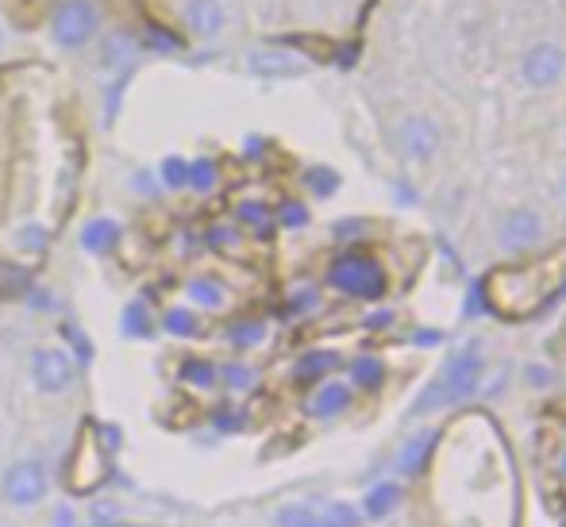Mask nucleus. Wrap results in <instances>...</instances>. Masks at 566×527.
Instances as JSON below:
<instances>
[{
    "mask_svg": "<svg viewBox=\"0 0 566 527\" xmlns=\"http://www.w3.org/2000/svg\"><path fill=\"white\" fill-rule=\"evenodd\" d=\"M101 4L97 0H59L51 12V39L62 51H82L101 31Z\"/></svg>",
    "mask_w": 566,
    "mask_h": 527,
    "instance_id": "7ed1b4c3",
    "label": "nucleus"
},
{
    "mask_svg": "<svg viewBox=\"0 0 566 527\" xmlns=\"http://www.w3.org/2000/svg\"><path fill=\"white\" fill-rule=\"evenodd\" d=\"M524 381H528L532 389H547L555 381V370H552V366H544V362H528V366H524Z\"/></svg>",
    "mask_w": 566,
    "mask_h": 527,
    "instance_id": "f704fd0d",
    "label": "nucleus"
},
{
    "mask_svg": "<svg viewBox=\"0 0 566 527\" xmlns=\"http://www.w3.org/2000/svg\"><path fill=\"white\" fill-rule=\"evenodd\" d=\"M155 178H158V186H163V189H170V193H181V189L189 186V158L166 155L163 162H158Z\"/></svg>",
    "mask_w": 566,
    "mask_h": 527,
    "instance_id": "4be33fe9",
    "label": "nucleus"
},
{
    "mask_svg": "<svg viewBox=\"0 0 566 527\" xmlns=\"http://www.w3.org/2000/svg\"><path fill=\"white\" fill-rule=\"evenodd\" d=\"M308 220H313V212H308L301 201H285L282 209H277V223H282L285 231H301V228H308Z\"/></svg>",
    "mask_w": 566,
    "mask_h": 527,
    "instance_id": "2f4dec72",
    "label": "nucleus"
},
{
    "mask_svg": "<svg viewBox=\"0 0 566 527\" xmlns=\"http://www.w3.org/2000/svg\"><path fill=\"white\" fill-rule=\"evenodd\" d=\"M217 186H220V166L212 162V158H193V162H189V186L186 189H193L197 197H209Z\"/></svg>",
    "mask_w": 566,
    "mask_h": 527,
    "instance_id": "393cba45",
    "label": "nucleus"
},
{
    "mask_svg": "<svg viewBox=\"0 0 566 527\" xmlns=\"http://www.w3.org/2000/svg\"><path fill=\"white\" fill-rule=\"evenodd\" d=\"M212 428H217V431H239V428H243V417H239V412H217V417H212Z\"/></svg>",
    "mask_w": 566,
    "mask_h": 527,
    "instance_id": "58836bf2",
    "label": "nucleus"
},
{
    "mask_svg": "<svg viewBox=\"0 0 566 527\" xmlns=\"http://www.w3.org/2000/svg\"><path fill=\"white\" fill-rule=\"evenodd\" d=\"M217 378L228 393H251L259 386V370L247 362H228V366H217Z\"/></svg>",
    "mask_w": 566,
    "mask_h": 527,
    "instance_id": "aec40b11",
    "label": "nucleus"
},
{
    "mask_svg": "<svg viewBox=\"0 0 566 527\" xmlns=\"http://www.w3.org/2000/svg\"><path fill=\"white\" fill-rule=\"evenodd\" d=\"M394 139H397V150H401L405 162H417V166L432 162L443 147L440 124H436L432 116H424V112H405L394 127Z\"/></svg>",
    "mask_w": 566,
    "mask_h": 527,
    "instance_id": "6e6552de",
    "label": "nucleus"
},
{
    "mask_svg": "<svg viewBox=\"0 0 566 527\" xmlns=\"http://www.w3.org/2000/svg\"><path fill=\"white\" fill-rule=\"evenodd\" d=\"M239 223H247V228H254L262 235V231H270V212H266V204H259V201H243L239 204Z\"/></svg>",
    "mask_w": 566,
    "mask_h": 527,
    "instance_id": "473e14b6",
    "label": "nucleus"
},
{
    "mask_svg": "<svg viewBox=\"0 0 566 527\" xmlns=\"http://www.w3.org/2000/svg\"><path fill=\"white\" fill-rule=\"evenodd\" d=\"M301 181H305V189L316 197V201H328V197H336L339 186H343L339 173L332 170V166H308L305 178H301Z\"/></svg>",
    "mask_w": 566,
    "mask_h": 527,
    "instance_id": "b1692460",
    "label": "nucleus"
},
{
    "mask_svg": "<svg viewBox=\"0 0 566 527\" xmlns=\"http://www.w3.org/2000/svg\"><path fill=\"white\" fill-rule=\"evenodd\" d=\"M350 401H355V389L347 386V381H316L313 397H308L305 412L313 420H339L343 412L350 409Z\"/></svg>",
    "mask_w": 566,
    "mask_h": 527,
    "instance_id": "4468645a",
    "label": "nucleus"
},
{
    "mask_svg": "<svg viewBox=\"0 0 566 527\" xmlns=\"http://www.w3.org/2000/svg\"><path fill=\"white\" fill-rule=\"evenodd\" d=\"M0 46H4V31H0Z\"/></svg>",
    "mask_w": 566,
    "mask_h": 527,
    "instance_id": "c03bdc74",
    "label": "nucleus"
},
{
    "mask_svg": "<svg viewBox=\"0 0 566 527\" xmlns=\"http://www.w3.org/2000/svg\"><path fill=\"white\" fill-rule=\"evenodd\" d=\"M209 246H239V231H231V228H212V231H209Z\"/></svg>",
    "mask_w": 566,
    "mask_h": 527,
    "instance_id": "4c0bfd02",
    "label": "nucleus"
},
{
    "mask_svg": "<svg viewBox=\"0 0 566 527\" xmlns=\"http://www.w3.org/2000/svg\"><path fill=\"white\" fill-rule=\"evenodd\" d=\"M143 54L139 46V35H132V31H108L105 39H101L97 46V66L105 70V74H132L135 59Z\"/></svg>",
    "mask_w": 566,
    "mask_h": 527,
    "instance_id": "f8f14e48",
    "label": "nucleus"
},
{
    "mask_svg": "<svg viewBox=\"0 0 566 527\" xmlns=\"http://www.w3.org/2000/svg\"><path fill=\"white\" fill-rule=\"evenodd\" d=\"M186 301H189V308L220 313V308L228 305V289H224V282H217V277L197 274V277H189V282H186Z\"/></svg>",
    "mask_w": 566,
    "mask_h": 527,
    "instance_id": "dca6fc26",
    "label": "nucleus"
},
{
    "mask_svg": "<svg viewBox=\"0 0 566 527\" xmlns=\"http://www.w3.org/2000/svg\"><path fill=\"white\" fill-rule=\"evenodd\" d=\"M482 378H485V350L478 347V342L454 350L448 362H443V370L436 373L432 386L417 397V404H412V417H432V412L454 409V404H462L467 397L478 393Z\"/></svg>",
    "mask_w": 566,
    "mask_h": 527,
    "instance_id": "f257e3e1",
    "label": "nucleus"
},
{
    "mask_svg": "<svg viewBox=\"0 0 566 527\" xmlns=\"http://www.w3.org/2000/svg\"><path fill=\"white\" fill-rule=\"evenodd\" d=\"M119 327H124L127 339H147L150 335V313H147V301H127V308L119 313Z\"/></svg>",
    "mask_w": 566,
    "mask_h": 527,
    "instance_id": "a878e982",
    "label": "nucleus"
},
{
    "mask_svg": "<svg viewBox=\"0 0 566 527\" xmlns=\"http://www.w3.org/2000/svg\"><path fill=\"white\" fill-rule=\"evenodd\" d=\"M51 493V474H46L43 459H20L4 470L0 477V497L8 500L12 508H35L46 500Z\"/></svg>",
    "mask_w": 566,
    "mask_h": 527,
    "instance_id": "39448f33",
    "label": "nucleus"
},
{
    "mask_svg": "<svg viewBox=\"0 0 566 527\" xmlns=\"http://www.w3.org/2000/svg\"><path fill=\"white\" fill-rule=\"evenodd\" d=\"M381 381H386V362H381V358L363 355V358H355V362H350V370H347V386L350 389L374 393V389H378Z\"/></svg>",
    "mask_w": 566,
    "mask_h": 527,
    "instance_id": "a211bd4d",
    "label": "nucleus"
},
{
    "mask_svg": "<svg viewBox=\"0 0 566 527\" xmlns=\"http://www.w3.org/2000/svg\"><path fill=\"white\" fill-rule=\"evenodd\" d=\"M328 285L350 301H381L389 289V277L378 259L350 251V254H339L328 266Z\"/></svg>",
    "mask_w": 566,
    "mask_h": 527,
    "instance_id": "f03ea898",
    "label": "nucleus"
},
{
    "mask_svg": "<svg viewBox=\"0 0 566 527\" xmlns=\"http://www.w3.org/2000/svg\"><path fill=\"white\" fill-rule=\"evenodd\" d=\"M566 77V46L555 39H536L528 51L521 54V82L532 93L555 89Z\"/></svg>",
    "mask_w": 566,
    "mask_h": 527,
    "instance_id": "0eeeda50",
    "label": "nucleus"
},
{
    "mask_svg": "<svg viewBox=\"0 0 566 527\" xmlns=\"http://www.w3.org/2000/svg\"><path fill=\"white\" fill-rule=\"evenodd\" d=\"M394 308H381V313H370L366 316V327H394Z\"/></svg>",
    "mask_w": 566,
    "mask_h": 527,
    "instance_id": "ea45409f",
    "label": "nucleus"
},
{
    "mask_svg": "<svg viewBox=\"0 0 566 527\" xmlns=\"http://www.w3.org/2000/svg\"><path fill=\"white\" fill-rule=\"evenodd\" d=\"M54 527H74V508H59V513H54Z\"/></svg>",
    "mask_w": 566,
    "mask_h": 527,
    "instance_id": "79ce46f5",
    "label": "nucleus"
},
{
    "mask_svg": "<svg viewBox=\"0 0 566 527\" xmlns=\"http://www.w3.org/2000/svg\"><path fill=\"white\" fill-rule=\"evenodd\" d=\"M436 443H440V431H436L432 423H424V428L412 431V435L405 439V443L397 446V454H394L397 482H401V477H420V474H424V466L432 462Z\"/></svg>",
    "mask_w": 566,
    "mask_h": 527,
    "instance_id": "9d476101",
    "label": "nucleus"
},
{
    "mask_svg": "<svg viewBox=\"0 0 566 527\" xmlns=\"http://www.w3.org/2000/svg\"><path fill=\"white\" fill-rule=\"evenodd\" d=\"M274 524L277 527H332L316 505H282L274 513Z\"/></svg>",
    "mask_w": 566,
    "mask_h": 527,
    "instance_id": "5701e85b",
    "label": "nucleus"
},
{
    "mask_svg": "<svg viewBox=\"0 0 566 527\" xmlns=\"http://www.w3.org/2000/svg\"><path fill=\"white\" fill-rule=\"evenodd\" d=\"M544 243H547V220L539 209H532V204H516V209H509L505 215H501V223H497V251L501 254L521 259V254L539 251Z\"/></svg>",
    "mask_w": 566,
    "mask_h": 527,
    "instance_id": "20e7f679",
    "label": "nucleus"
},
{
    "mask_svg": "<svg viewBox=\"0 0 566 527\" xmlns=\"http://www.w3.org/2000/svg\"><path fill=\"white\" fill-rule=\"evenodd\" d=\"M181 381L193 389H217L220 378H217V366L209 362V358H189L186 366H181Z\"/></svg>",
    "mask_w": 566,
    "mask_h": 527,
    "instance_id": "cd10ccee",
    "label": "nucleus"
},
{
    "mask_svg": "<svg viewBox=\"0 0 566 527\" xmlns=\"http://www.w3.org/2000/svg\"><path fill=\"white\" fill-rule=\"evenodd\" d=\"M559 474L566 477V451H563V459H559Z\"/></svg>",
    "mask_w": 566,
    "mask_h": 527,
    "instance_id": "37998d69",
    "label": "nucleus"
},
{
    "mask_svg": "<svg viewBox=\"0 0 566 527\" xmlns=\"http://www.w3.org/2000/svg\"><path fill=\"white\" fill-rule=\"evenodd\" d=\"M366 228H370V223H366V220H339L332 231H336V239H343V243H350V239L366 235Z\"/></svg>",
    "mask_w": 566,
    "mask_h": 527,
    "instance_id": "c9c22d12",
    "label": "nucleus"
},
{
    "mask_svg": "<svg viewBox=\"0 0 566 527\" xmlns=\"http://www.w3.org/2000/svg\"><path fill=\"white\" fill-rule=\"evenodd\" d=\"M62 335H66V342H70V358H74L77 366H90V358H93V347H90V339L82 335V327L77 324H66L62 327Z\"/></svg>",
    "mask_w": 566,
    "mask_h": 527,
    "instance_id": "7c9ffc66",
    "label": "nucleus"
},
{
    "mask_svg": "<svg viewBox=\"0 0 566 527\" xmlns=\"http://www.w3.org/2000/svg\"><path fill=\"white\" fill-rule=\"evenodd\" d=\"M163 331L174 335V339H193L197 331H201V319L189 305H174L163 313Z\"/></svg>",
    "mask_w": 566,
    "mask_h": 527,
    "instance_id": "6ab92c4d",
    "label": "nucleus"
},
{
    "mask_svg": "<svg viewBox=\"0 0 566 527\" xmlns=\"http://www.w3.org/2000/svg\"><path fill=\"white\" fill-rule=\"evenodd\" d=\"M132 189H135V193H143V197H158V189H163V186H158V178L150 170H139L132 178Z\"/></svg>",
    "mask_w": 566,
    "mask_h": 527,
    "instance_id": "e433bc0d",
    "label": "nucleus"
},
{
    "mask_svg": "<svg viewBox=\"0 0 566 527\" xmlns=\"http://www.w3.org/2000/svg\"><path fill=\"white\" fill-rule=\"evenodd\" d=\"M28 378L43 397H62L66 389H74L77 362L66 347H35L28 358Z\"/></svg>",
    "mask_w": 566,
    "mask_h": 527,
    "instance_id": "423d86ee",
    "label": "nucleus"
},
{
    "mask_svg": "<svg viewBox=\"0 0 566 527\" xmlns=\"http://www.w3.org/2000/svg\"><path fill=\"white\" fill-rule=\"evenodd\" d=\"M321 508V516L328 520L332 527H363V513H358V505H350V500H324V505H316Z\"/></svg>",
    "mask_w": 566,
    "mask_h": 527,
    "instance_id": "c85d7f7f",
    "label": "nucleus"
},
{
    "mask_svg": "<svg viewBox=\"0 0 566 527\" xmlns=\"http://www.w3.org/2000/svg\"><path fill=\"white\" fill-rule=\"evenodd\" d=\"M181 23H186L189 35L201 39V43L224 35V28H228L224 0H186V4H181Z\"/></svg>",
    "mask_w": 566,
    "mask_h": 527,
    "instance_id": "9b49d317",
    "label": "nucleus"
},
{
    "mask_svg": "<svg viewBox=\"0 0 566 527\" xmlns=\"http://www.w3.org/2000/svg\"><path fill=\"white\" fill-rule=\"evenodd\" d=\"M266 324L262 319H235V324L228 327V335L224 339L231 342L235 350H251V347H262L266 342Z\"/></svg>",
    "mask_w": 566,
    "mask_h": 527,
    "instance_id": "412c9836",
    "label": "nucleus"
},
{
    "mask_svg": "<svg viewBox=\"0 0 566 527\" xmlns=\"http://www.w3.org/2000/svg\"><path fill=\"white\" fill-rule=\"evenodd\" d=\"M12 243H15V251H20V254H43L46 243H51V231H46V223L28 220L23 228H15Z\"/></svg>",
    "mask_w": 566,
    "mask_h": 527,
    "instance_id": "bb28decb",
    "label": "nucleus"
},
{
    "mask_svg": "<svg viewBox=\"0 0 566 527\" xmlns=\"http://www.w3.org/2000/svg\"><path fill=\"white\" fill-rule=\"evenodd\" d=\"M290 316H313L316 308H321V289L316 285H297V289L290 293Z\"/></svg>",
    "mask_w": 566,
    "mask_h": 527,
    "instance_id": "c756f323",
    "label": "nucleus"
},
{
    "mask_svg": "<svg viewBox=\"0 0 566 527\" xmlns=\"http://www.w3.org/2000/svg\"><path fill=\"white\" fill-rule=\"evenodd\" d=\"M555 201H559V209L566 212V162L555 170Z\"/></svg>",
    "mask_w": 566,
    "mask_h": 527,
    "instance_id": "a19ab883",
    "label": "nucleus"
},
{
    "mask_svg": "<svg viewBox=\"0 0 566 527\" xmlns=\"http://www.w3.org/2000/svg\"><path fill=\"white\" fill-rule=\"evenodd\" d=\"M339 366L336 350H305L293 366V381H324Z\"/></svg>",
    "mask_w": 566,
    "mask_h": 527,
    "instance_id": "f3484780",
    "label": "nucleus"
},
{
    "mask_svg": "<svg viewBox=\"0 0 566 527\" xmlns=\"http://www.w3.org/2000/svg\"><path fill=\"white\" fill-rule=\"evenodd\" d=\"M119 239H124V231H119V223L113 215H93V220L82 223V235H77V243H82L85 254H93V259H105L108 251H116Z\"/></svg>",
    "mask_w": 566,
    "mask_h": 527,
    "instance_id": "2eb2a0df",
    "label": "nucleus"
},
{
    "mask_svg": "<svg viewBox=\"0 0 566 527\" xmlns=\"http://www.w3.org/2000/svg\"><path fill=\"white\" fill-rule=\"evenodd\" d=\"M139 46H150V51H166V54H174L181 43L170 35V31H163V28H147V31H143V39H139Z\"/></svg>",
    "mask_w": 566,
    "mask_h": 527,
    "instance_id": "72a5a7b5",
    "label": "nucleus"
},
{
    "mask_svg": "<svg viewBox=\"0 0 566 527\" xmlns=\"http://www.w3.org/2000/svg\"><path fill=\"white\" fill-rule=\"evenodd\" d=\"M243 66L251 77H266V82H285V77L308 74V62L293 51H282V46H254V51H247Z\"/></svg>",
    "mask_w": 566,
    "mask_h": 527,
    "instance_id": "1a4fd4ad",
    "label": "nucleus"
},
{
    "mask_svg": "<svg viewBox=\"0 0 566 527\" xmlns=\"http://www.w3.org/2000/svg\"><path fill=\"white\" fill-rule=\"evenodd\" d=\"M401 505H405V485L397 482V477H381V482H374L370 489L363 493L358 513H363V520L381 524V520H389Z\"/></svg>",
    "mask_w": 566,
    "mask_h": 527,
    "instance_id": "ddd939ff",
    "label": "nucleus"
}]
</instances>
